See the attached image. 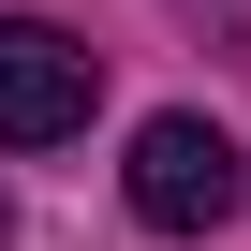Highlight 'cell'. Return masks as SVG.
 Here are the masks:
<instances>
[{
  "instance_id": "obj_1",
  "label": "cell",
  "mask_w": 251,
  "mask_h": 251,
  "mask_svg": "<svg viewBox=\"0 0 251 251\" xmlns=\"http://www.w3.org/2000/svg\"><path fill=\"white\" fill-rule=\"evenodd\" d=\"M236 192H251V163H236L222 118H148L133 133V222L148 236H222Z\"/></svg>"
},
{
  "instance_id": "obj_2",
  "label": "cell",
  "mask_w": 251,
  "mask_h": 251,
  "mask_svg": "<svg viewBox=\"0 0 251 251\" xmlns=\"http://www.w3.org/2000/svg\"><path fill=\"white\" fill-rule=\"evenodd\" d=\"M89 103H103V59L45 15H0V148H59L89 133Z\"/></svg>"
},
{
  "instance_id": "obj_3",
  "label": "cell",
  "mask_w": 251,
  "mask_h": 251,
  "mask_svg": "<svg viewBox=\"0 0 251 251\" xmlns=\"http://www.w3.org/2000/svg\"><path fill=\"white\" fill-rule=\"evenodd\" d=\"M0 251H15V192H0Z\"/></svg>"
}]
</instances>
